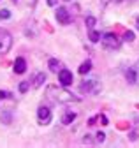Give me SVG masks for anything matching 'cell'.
<instances>
[{
    "label": "cell",
    "instance_id": "obj_23",
    "mask_svg": "<svg viewBox=\"0 0 139 148\" xmlns=\"http://www.w3.org/2000/svg\"><path fill=\"white\" fill-rule=\"evenodd\" d=\"M83 143H88V145L92 143V138H90V134H86V138L83 139Z\"/></svg>",
    "mask_w": 139,
    "mask_h": 148
},
{
    "label": "cell",
    "instance_id": "obj_11",
    "mask_svg": "<svg viewBox=\"0 0 139 148\" xmlns=\"http://www.w3.org/2000/svg\"><path fill=\"white\" fill-rule=\"evenodd\" d=\"M48 65H49V69L53 71V72H58V71L62 69V62H60L58 58H49V60H48Z\"/></svg>",
    "mask_w": 139,
    "mask_h": 148
},
{
    "label": "cell",
    "instance_id": "obj_2",
    "mask_svg": "<svg viewBox=\"0 0 139 148\" xmlns=\"http://www.w3.org/2000/svg\"><path fill=\"white\" fill-rule=\"evenodd\" d=\"M100 90H102V83L97 78H90V79H86L79 85V92L88 94V95H97Z\"/></svg>",
    "mask_w": 139,
    "mask_h": 148
},
{
    "label": "cell",
    "instance_id": "obj_5",
    "mask_svg": "<svg viewBox=\"0 0 139 148\" xmlns=\"http://www.w3.org/2000/svg\"><path fill=\"white\" fill-rule=\"evenodd\" d=\"M72 79H74V76H72V72L69 71V69H60L58 71V81H60L62 86L72 85Z\"/></svg>",
    "mask_w": 139,
    "mask_h": 148
},
{
    "label": "cell",
    "instance_id": "obj_17",
    "mask_svg": "<svg viewBox=\"0 0 139 148\" xmlns=\"http://www.w3.org/2000/svg\"><path fill=\"white\" fill-rule=\"evenodd\" d=\"M2 122H4L5 125H9V123L12 122V115L7 113V111H4V113H2Z\"/></svg>",
    "mask_w": 139,
    "mask_h": 148
},
{
    "label": "cell",
    "instance_id": "obj_3",
    "mask_svg": "<svg viewBox=\"0 0 139 148\" xmlns=\"http://www.w3.org/2000/svg\"><path fill=\"white\" fill-rule=\"evenodd\" d=\"M100 41H102V46L106 48V49H118L120 44H121V41L118 39L114 34H111V32L100 35Z\"/></svg>",
    "mask_w": 139,
    "mask_h": 148
},
{
    "label": "cell",
    "instance_id": "obj_22",
    "mask_svg": "<svg viewBox=\"0 0 139 148\" xmlns=\"http://www.w3.org/2000/svg\"><path fill=\"white\" fill-rule=\"evenodd\" d=\"M111 2H113V0H100V5H102V7H106V5H109Z\"/></svg>",
    "mask_w": 139,
    "mask_h": 148
},
{
    "label": "cell",
    "instance_id": "obj_26",
    "mask_svg": "<svg viewBox=\"0 0 139 148\" xmlns=\"http://www.w3.org/2000/svg\"><path fill=\"white\" fill-rule=\"evenodd\" d=\"M136 27H137V28H139V18H137V23H136Z\"/></svg>",
    "mask_w": 139,
    "mask_h": 148
},
{
    "label": "cell",
    "instance_id": "obj_19",
    "mask_svg": "<svg viewBox=\"0 0 139 148\" xmlns=\"http://www.w3.org/2000/svg\"><path fill=\"white\" fill-rule=\"evenodd\" d=\"M104 139H106V134L99 131V132L95 134V143H104Z\"/></svg>",
    "mask_w": 139,
    "mask_h": 148
},
{
    "label": "cell",
    "instance_id": "obj_24",
    "mask_svg": "<svg viewBox=\"0 0 139 148\" xmlns=\"http://www.w3.org/2000/svg\"><path fill=\"white\" fill-rule=\"evenodd\" d=\"M129 136H130V139H132V141H136V139H137V134H136V132H130Z\"/></svg>",
    "mask_w": 139,
    "mask_h": 148
},
{
    "label": "cell",
    "instance_id": "obj_1",
    "mask_svg": "<svg viewBox=\"0 0 139 148\" xmlns=\"http://www.w3.org/2000/svg\"><path fill=\"white\" fill-rule=\"evenodd\" d=\"M48 97L53 99V101H57V102H67V104H69V102H79V101H81L78 95L71 94L69 90L58 88V86H55V85H49V86H48Z\"/></svg>",
    "mask_w": 139,
    "mask_h": 148
},
{
    "label": "cell",
    "instance_id": "obj_7",
    "mask_svg": "<svg viewBox=\"0 0 139 148\" xmlns=\"http://www.w3.org/2000/svg\"><path fill=\"white\" fill-rule=\"evenodd\" d=\"M57 20H58L60 25L71 23V12L67 11V7H57Z\"/></svg>",
    "mask_w": 139,
    "mask_h": 148
},
{
    "label": "cell",
    "instance_id": "obj_8",
    "mask_svg": "<svg viewBox=\"0 0 139 148\" xmlns=\"http://www.w3.org/2000/svg\"><path fill=\"white\" fill-rule=\"evenodd\" d=\"M125 78H127V83L130 85H136L137 79H139V72H137V67H129L125 71Z\"/></svg>",
    "mask_w": 139,
    "mask_h": 148
},
{
    "label": "cell",
    "instance_id": "obj_13",
    "mask_svg": "<svg viewBox=\"0 0 139 148\" xmlns=\"http://www.w3.org/2000/svg\"><path fill=\"white\" fill-rule=\"evenodd\" d=\"M90 71H92V62H90V60L83 62V64L79 65V69H78L79 74H86V72H90Z\"/></svg>",
    "mask_w": 139,
    "mask_h": 148
},
{
    "label": "cell",
    "instance_id": "obj_20",
    "mask_svg": "<svg viewBox=\"0 0 139 148\" xmlns=\"http://www.w3.org/2000/svg\"><path fill=\"white\" fill-rule=\"evenodd\" d=\"M28 86H30L28 81H21V83H20V92H21V94H25V92L28 90Z\"/></svg>",
    "mask_w": 139,
    "mask_h": 148
},
{
    "label": "cell",
    "instance_id": "obj_28",
    "mask_svg": "<svg viewBox=\"0 0 139 148\" xmlns=\"http://www.w3.org/2000/svg\"><path fill=\"white\" fill-rule=\"evenodd\" d=\"M65 2H67V0H65Z\"/></svg>",
    "mask_w": 139,
    "mask_h": 148
},
{
    "label": "cell",
    "instance_id": "obj_27",
    "mask_svg": "<svg viewBox=\"0 0 139 148\" xmlns=\"http://www.w3.org/2000/svg\"><path fill=\"white\" fill-rule=\"evenodd\" d=\"M14 2H16V0H14Z\"/></svg>",
    "mask_w": 139,
    "mask_h": 148
},
{
    "label": "cell",
    "instance_id": "obj_25",
    "mask_svg": "<svg viewBox=\"0 0 139 148\" xmlns=\"http://www.w3.org/2000/svg\"><path fill=\"white\" fill-rule=\"evenodd\" d=\"M48 4H49V5H55V4H57V0H48Z\"/></svg>",
    "mask_w": 139,
    "mask_h": 148
},
{
    "label": "cell",
    "instance_id": "obj_12",
    "mask_svg": "<svg viewBox=\"0 0 139 148\" xmlns=\"http://www.w3.org/2000/svg\"><path fill=\"white\" fill-rule=\"evenodd\" d=\"M44 79H46V74H44V72H39V74H35V79H33L32 86H33V88H39V86L44 83Z\"/></svg>",
    "mask_w": 139,
    "mask_h": 148
},
{
    "label": "cell",
    "instance_id": "obj_14",
    "mask_svg": "<svg viewBox=\"0 0 139 148\" xmlns=\"http://www.w3.org/2000/svg\"><path fill=\"white\" fill-rule=\"evenodd\" d=\"M88 37H90V41H92V42H99V41H100V34H99L97 30H93V28L88 30Z\"/></svg>",
    "mask_w": 139,
    "mask_h": 148
},
{
    "label": "cell",
    "instance_id": "obj_21",
    "mask_svg": "<svg viewBox=\"0 0 139 148\" xmlns=\"http://www.w3.org/2000/svg\"><path fill=\"white\" fill-rule=\"evenodd\" d=\"M11 97V92L7 90H0V99H9Z\"/></svg>",
    "mask_w": 139,
    "mask_h": 148
},
{
    "label": "cell",
    "instance_id": "obj_16",
    "mask_svg": "<svg viewBox=\"0 0 139 148\" xmlns=\"http://www.w3.org/2000/svg\"><path fill=\"white\" fill-rule=\"evenodd\" d=\"M121 39H123L125 42H132V41L136 39V35H134V32H132V30H127V32L123 34V37H121Z\"/></svg>",
    "mask_w": 139,
    "mask_h": 148
},
{
    "label": "cell",
    "instance_id": "obj_4",
    "mask_svg": "<svg viewBox=\"0 0 139 148\" xmlns=\"http://www.w3.org/2000/svg\"><path fill=\"white\" fill-rule=\"evenodd\" d=\"M12 46V37L9 32L0 30V55H5Z\"/></svg>",
    "mask_w": 139,
    "mask_h": 148
},
{
    "label": "cell",
    "instance_id": "obj_15",
    "mask_svg": "<svg viewBox=\"0 0 139 148\" xmlns=\"http://www.w3.org/2000/svg\"><path fill=\"white\" fill-rule=\"evenodd\" d=\"M95 25H97L95 16H86V28L92 30V28H95Z\"/></svg>",
    "mask_w": 139,
    "mask_h": 148
},
{
    "label": "cell",
    "instance_id": "obj_6",
    "mask_svg": "<svg viewBox=\"0 0 139 148\" xmlns=\"http://www.w3.org/2000/svg\"><path fill=\"white\" fill-rule=\"evenodd\" d=\"M37 118H39V123L41 125H48L51 122V109L46 108V106H41L37 109Z\"/></svg>",
    "mask_w": 139,
    "mask_h": 148
},
{
    "label": "cell",
    "instance_id": "obj_18",
    "mask_svg": "<svg viewBox=\"0 0 139 148\" xmlns=\"http://www.w3.org/2000/svg\"><path fill=\"white\" fill-rule=\"evenodd\" d=\"M11 18V12L7 9H0V20H9Z\"/></svg>",
    "mask_w": 139,
    "mask_h": 148
},
{
    "label": "cell",
    "instance_id": "obj_9",
    "mask_svg": "<svg viewBox=\"0 0 139 148\" xmlns=\"http://www.w3.org/2000/svg\"><path fill=\"white\" fill-rule=\"evenodd\" d=\"M25 71H27V62H25V58L18 57L14 60V72L16 74H23Z\"/></svg>",
    "mask_w": 139,
    "mask_h": 148
},
{
    "label": "cell",
    "instance_id": "obj_10",
    "mask_svg": "<svg viewBox=\"0 0 139 148\" xmlns=\"http://www.w3.org/2000/svg\"><path fill=\"white\" fill-rule=\"evenodd\" d=\"M74 120H76V113H74V111H65L63 116H62V123L63 125H71Z\"/></svg>",
    "mask_w": 139,
    "mask_h": 148
}]
</instances>
